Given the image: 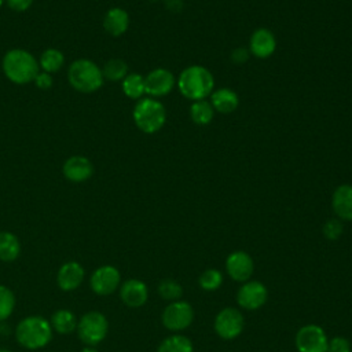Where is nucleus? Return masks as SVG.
Returning a JSON list of instances; mask_svg holds the SVG:
<instances>
[{"label":"nucleus","instance_id":"obj_11","mask_svg":"<svg viewBox=\"0 0 352 352\" xmlns=\"http://www.w3.org/2000/svg\"><path fill=\"white\" fill-rule=\"evenodd\" d=\"M268 298V290L264 283L258 280H246L236 292V302L241 308L256 311L261 308Z\"/></svg>","mask_w":352,"mask_h":352},{"label":"nucleus","instance_id":"obj_24","mask_svg":"<svg viewBox=\"0 0 352 352\" xmlns=\"http://www.w3.org/2000/svg\"><path fill=\"white\" fill-rule=\"evenodd\" d=\"M188 111H190L191 121L199 126H205V125L210 124L214 117V110H213L210 102H208L206 99L192 102Z\"/></svg>","mask_w":352,"mask_h":352},{"label":"nucleus","instance_id":"obj_12","mask_svg":"<svg viewBox=\"0 0 352 352\" xmlns=\"http://www.w3.org/2000/svg\"><path fill=\"white\" fill-rule=\"evenodd\" d=\"M176 85L175 76L165 67L153 69L144 76V89L150 98H161L168 95Z\"/></svg>","mask_w":352,"mask_h":352},{"label":"nucleus","instance_id":"obj_18","mask_svg":"<svg viewBox=\"0 0 352 352\" xmlns=\"http://www.w3.org/2000/svg\"><path fill=\"white\" fill-rule=\"evenodd\" d=\"M331 208L341 221H352V184H340L331 195Z\"/></svg>","mask_w":352,"mask_h":352},{"label":"nucleus","instance_id":"obj_36","mask_svg":"<svg viewBox=\"0 0 352 352\" xmlns=\"http://www.w3.org/2000/svg\"><path fill=\"white\" fill-rule=\"evenodd\" d=\"M184 1L183 0H165V7L166 10L172 11V12H179L183 10Z\"/></svg>","mask_w":352,"mask_h":352},{"label":"nucleus","instance_id":"obj_19","mask_svg":"<svg viewBox=\"0 0 352 352\" xmlns=\"http://www.w3.org/2000/svg\"><path fill=\"white\" fill-rule=\"evenodd\" d=\"M210 104L214 111L221 114H230L239 106V96L231 88H219L210 94Z\"/></svg>","mask_w":352,"mask_h":352},{"label":"nucleus","instance_id":"obj_1","mask_svg":"<svg viewBox=\"0 0 352 352\" xmlns=\"http://www.w3.org/2000/svg\"><path fill=\"white\" fill-rule=\"evenodd\" d=\"M176 85L184 98L194 102L204 100L214 91V77L205 66L191 65L182 70Z\"/></svg>","mask_w":352,"mask_h":352},{"label":"nucleus","instance_id":"obj_6","mask_svg":"<svg viewBox=\"0 0 352 352\" xmlns=\"http://www.w3.org/2000/svg\"><path fill=\"white\" fill-rule=\"evenodd\" d=\"M76 330L85 346H96L107 336L109 320L102 312L89 311L78 319Z\"/></svg>","mask_w":352,"mask_h":352},{"label":"nucleus","instance_id":"obj_10","mask_svg":"<svg viewBox=\"0 0 352 352\" xmlns=\"http://www.w3.org/2000/svg\"><path fill=\"white\" fill-rule=\"evenodd\" d=\"M121 283V275L118 268L106 264L98 267L89 278V286L98 296H109L114 293Z\"/></svg>","mask_w":352,"mask_h":352},{"label":"nucleus","instance_id":"obj_38","mask_svg":"<svg viewBox=\"0 0 352 352\" xmlns=\"http://www.w3.org/2000/svg\"><path fill=\"white\" fill-rule=\"evenodd\" d=\"M0 352H11L10 349H0Z\"/></svg>","mask_w":352,"mask_h":352},{"label":"nucleus","instance_id":"obj_8","mask_svg":"<svg viewBox=\"0 0 352 352\" xmlns=\"http://www.w3.org/2000/svg\"><path fill=\"white\" fill-rule=\"evenodd\" d=\"M243 326V315L241 314L239 309L232 307H226L221 311H219L213 322L216 334L226 341L236 338L242 333Z\"/></svg>","mask_w":352,"mask_h":352},{"label":"nucleus","instance_id":"obj_3","mask_svg":"<svg viewBox=\"0 0 352 352\" xmlns=\"http://www.w3.org/2000/svg\"><path fill=\"white\" fill-rule=\"evenodd\" d=\"M52 333L50 320L40 315L26 316L15 327V338L26 349L44 348L52 340Z\"/></svg>","mask_w":352,"mask_h":352},{"label":"nucleus","instance_id":"obj_31","mask_svg":"<svg viewBox=\"0 0 352 352\" xmlns=\"http://www.w3.org/2000/svg\"><path fill=\"white\" fill-rule=\"evenodd\" d=\"M342 231H344L342 221L337 217L329 219L323 224V228H322V232H323L324 238L329 239V241H337L342 235Z\"/></svg>","mask_w":352,"mask_h":352},{"label":"nucleus","instance_id":"obj_25","mask_svg":"<svg viewBox=\"0 0 352 352\" xmlns=\"http://www.w3.org/2000/svg\"><path fill=\"white\" fill-rule=\"evenodd\" d=\"M157 352H194V346L188 337L172 334L160 342Z\"/></svg>","mask_w":352,"mask_h":352},{"label":"nucleus","instance_id":"obj_2","mask_svg":"<svg viewBox=\"0 0 352 352\" xmlns=\"http://www.w3.org/2000/svg\"><path fill=\"white\" fill-rule=\"evenodd\" d=\"M1 67L6 77L18 85L29 84L38 73V62L26 50L14 48L4 54Z\"/></svg>","mask_w":352,"mask_h":352},{"label":"nucleus","instance_id":"obj_9","mask_svg":"<svg viewBox=\"0 0 352 352\" xmlns=\"http://www.w3.org/2000/svg\"><path fill=\"white\" fill-rule=\"evenodd\" d=\"M294 341L298 352H327L329 338L318 324H305L298 329Z\"/></svg>","mask_w":352,"mask_h":352},{"label":"nucleus","instance_id":"obj_13","mask_svg":"<svg viewBox=\"0 0 352 352\" xmlns=\"http://www.w3.org/2000/svg\"><path fill=\"white\" fill-rule=\"evenodd\" d=\"M227 275L235 282H246L253 275L254 264L249 253L243 250H235L226 258Z\"/></svg>","mask_w":352,"mask_h":352},{"label":"nucleus","instance_id":"obj_37","mask_svg":"<svg viewBox=\"0 0 352 352\" xmlns=\"http://www.w3.org/2000/svg\"><path fill=\"white\" fill-rule=\"evenodd\" d=\"M81 352H99L98 349H95V346H84L81 349Z\"/></svg>","mask_w":352,"mask_h":352},{"label":"nucleus","instance_id":"obj_34","mask_svg":"<svg viewBox=\"0 0 352 352\" xmlns=\"http://www.w3.org/2000/svg\"><path fill=\"white\" fill-rule=\"evenodd\" d=\"M248 59H249V50H248V48L239 47V48L232 50V52H231V60H232V63L241 65V63H245Z\"/></svg>","mask_w":352,"mask_h":352},{"label":"nucleus","instance_id":"obj_29","mask_svg":"<svg viewBox=\"0 0 352 352\" xmlns=\"http://www.w3.org/2000/svg\"><path fill=\"white\" fill-rule=\"evenodd\" d=\"M199 287L206 292H214L217 290L223 283V274L216 268L205 270L199 278H198Z\"/></svg>","mask_w":352,"mask_h":352},{"label":"nucleus","instance_id":"obj_23","mask_svg":"<svg viewBox=\"0 0 352 352\" xmlns=\"http://www.w3.org/2000/svg\"><path fill=\"white\" fill-rule=\"evenodd\" d=\"M121 88L126 98L139 100L146 94L144 77L139 73H128L121 82Z\"/></svg>","mask_w":352,"mask_h":352},{"label":"nucleus","instance_id":"obj_16","mask_svg":"<svg viewBox=\"0 0 352 352\" xmlns=\"http://www.w3.org/2000/svg\"><path fill=\"white\" fill-rule=\"evenodd\" d=\"M63 176L72 183L87 182L94 173L92 162L84 155L69 157L62 166Z\"/></svg>","mask_w":352,"mask_h":352},{"label":"nucleus","instance_id":"obj_28","mask_svg":"<svg viewBox=\"0 0 352 352\" xmlns=\"http://www.w3.org/2000/svg\"><path fill=\"white\" fill-rule=\"evenodd\" d=\"M157 292L158 294L164 298V300H168V301H176V300H180V297L183 296V287L182 285L175 280V279H170V278H166V279H162L160 283H158V287H157Z\"/></svg>","mask_w":352,"mask_h":352},{"label":"nucleus","instance_id":"obj_22","mask_svg":"<svg viewBox=\"0 0 352 352\" xmlns=\"http://www.w3.org/2000/svg\"><path fill=\"white\" fill-rule=\"evenodd\" d=\"M21 254V242L10 231H0V261L11 263Z\"/></svg>","mask_w":352,"mask_h":352},{"label":"nucleus","instance_id":"obj_4","mask_svg":"<svg viewBox=\"0 0 352 352\" xmlns=\"http://www.w3.org/2000/svg\"><path fill=\"white\" fill-rule=\"evenodd\" d=\"M67 80L70 85L81 94H92L103 85L102 69L91 59H77L67 70Z\"/></svg>","mask_w":352,"mask_h":352},{"label":"nucleus","instance_id":"obj_30","mask_svg":"<svg viewBox=\"0 0 352 352\" xmlns=\"http://www.w3.org/2000/svg\"><path fill=\"white\" fill-rule=\"evenodd\" d=\"M15 308V296L12 290L4 285H0V322L6 320Z\"/></svg>","mask_w":352,"mask_h":352},{"label":"nucleus","instance_id":"obj_32","mask_svg":"<svg viewBox=\"0 0 352 352\" xmlns=\"http://www.w3.org/2000/svg\"><path fill=\"white\" fill-rule=\"evenodd\" d=\"M351 349H352L351 342L345 337L338 336L329 340L327 352H351Z\"/></svg>","mask_w":352,"mask_h":352},{"label":"nucleus","instance_id":"obj_40","mask_svg":"<svg viewBox=\"0 0 352 352\" xmlns=\"http://www.w3.org/2000/svg\"><path fill=\"white\" fill-rule=\"evenodd\" d=\"M148 1H158V0H148Z\"/></svg>","mask_w":352,"mask_h":352},{"label":"nucleus","instance_id":"obj_39","mask_svg":"<svg viewBox=\"0 0 352 352\" xmlns=\"http://www.w3.org/2000/svg\"><path fill=\"white\" fill-rule=\"evenodd\" d=\"M3 1H4V0H0V7H1V4H3Z\"/></svg>","mask_w":352,"mask_h":352},{"label":"nucleus","instance_id":"obj_15","mask_svg":"<svg viewBox=\"0 0 352 352\" xmlns=\"http://www.w3.org/2000/svg\"><path fill=\"white\" fill-rule=\"evenodd\" d=\"M85 278V270L78 261L63 263L56 274V285L63 292H73L81 286Z\"/></svg>","mask_w":352,"mask_h":352},{"label":"nucleus","instance_id":"obj_33","mask_svg":"<svg viewBox=\"0 0 352 352\" xmlns=\"http://www.w3.org/2000/svg\"><path fill=\"white\" fill-rule=\"evenodd\" d=\"M33 81H34V84H36L37 88L44 89V91H45V89H50V88L52 87V77H51V74L47 73V72H38Z\"/></svg>","mask_w":352,"mask_h":352},{"label":"nucleus","instance_id":"obj_27","mask_svg":"<svg viewBox=\"0 0 352 352\" xmlns=\"http://www.w3.org/2000/svg\"><path fill=\"white\" fill-rule=\"evenodd\" d=\"M102 74L106 80L122 81L124 77L128 74V65L120 58L109 59L102 67Z\"/></svg>","mask_w":352,"mask_h":352},{"label":"nucleus","instance_id":"obj_5","mask_svg":"<svg viewBox=\"0 0 352 352\" xmlns=\"http://www.w3.org/2000/svg\"><path fill=\"white\" fill-rule=\"evenodd\" d=\"M132 118L138 129L151 135L165 125L166 110L155 98H142L132 110Z\"/></svg>","mask_w":352,"mask_h":352},{"label":"nucleus","instance_id":"obj_20","mask_svg":"<svg viewBox=\"0 0 352 352\" xmlns=\"http://www.w3.org/2000/svg\"><path fill=\"white\" fill-rule=\"evenodd\" d=\"M103 28L113 37L122 36L129 28V15H128V12L121 7L110 8L104 14Z\"/></svg>","mask_w":352,"mask_h":352},{"label":"nucleus","instance_id":"obj_7","mask_svg":"<svg viewBox=\"0 0 352 352\" xmlns=\"http://www.w3.org/2000/svg\"><path fill=\"white\" fill-rule=\"evenodd\" d=\"M194 319V309L190 302L184 300H176L168 304L161 315V322L164 327L170 331H182L187 329Z\"/></svg>","mask_w":352,"mask_h":352},{"label":"nucleus","instance_id":"obj_17","mask_svg":"<svg viewBox=\"0 0 352 352\" xmlns=\"http://www.w3.org/2000/svg\"><path fill=\"white\" fill-rule=\"evenodd\" d=\"M120 298L129 308H139L148 298V289L140 279H128L120 285Z\"/></svg>","mask_w":352,"mask_h":352},{"label":"nucleus","instance_id":"obj_35","mask_svg":"<svg viewBox=\"0 0 352 352\" xmlns=\"http://www.w3.org/2000/svg\"><path fill=\"white\" fill-rule=\"evenodd\" d=\"M7 4L11 10L16 12H23L30 8V6L33 4V0H7Z\"/></svg>","mask_w":352,"mask_h":352},{"label":"nucleus","instance_id":"obj_14","mask_svg":"<svg viewBox=\"0 0 352 352\" xmlns=\"http://www.w3.org/2000/svg\"><path fill=\"white\" fill-rule=\"evenodd\" d=\"M248 50L253 56L258 59H267L272 56L276 50V38L270 29L258 28L252 33Z\"/></svg>","mask_w":352,"mask_h":352},{"label":"nucleus","instance_id":"obj_26","mask_svg":"<svg viewBox=\"0 0 352 352\" xmlns=\"http://www.w3.org/2000/svg\"><path fill=\"white\" fill-rule=\"evenodd\" d=\"M63 63H65V55L62 54V51L56 48H47L41 54L38 60V66L43 69V72H47L50 74L59 72Z\"/></svg>","mask_w":352,"mask_h":352},{"label":"nucleus","instance_id":"obj_41","mask_svg":"<svg viewBox=\"0 0 352 352\" xmlns=\"http://www.w3.org/2000/svg\"><path fill=\"white\" fill-rule=\"evenodd\" d=\"M351 352H352V349H351Z\"/></svg>","mask_w":352,"mask_h":352},{"label":"nucleus","instance_id":"obj_21","mask_svg":"<svg viewBox=\"0 0 352 352\" xmlns=\"http://www.w3.org/2000/svg\"><path fill=\"white\" fill-rule=\"evenodd\" d=\"M50 323H51V327L54 331H56L59 334H70L77 329L78 320L73 311L62 308L52 314Z\"/></svg>","mask_w":352,"mask_h":352}]
</instances>
